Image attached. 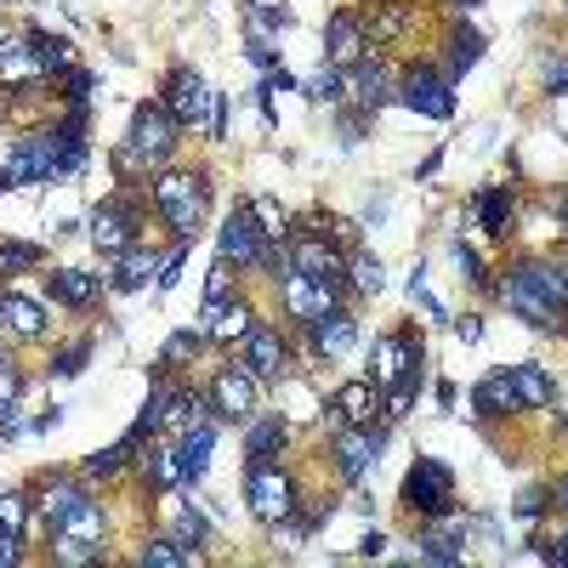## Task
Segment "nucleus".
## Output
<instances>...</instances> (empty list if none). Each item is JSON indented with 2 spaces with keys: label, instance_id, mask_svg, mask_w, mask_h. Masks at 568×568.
<instances>
[{
  "label": "nucleus",
  "instance_id": "a878e982",
  "mask_svg": "<svg viewBox=\"0 0 568 568\" xmlns=\"http://www.w3.org/2000/svg\"><path fill=\"white\" fill-rule=\"evenodd\" d=\"M336 410H342L353 426H370V421H376V387H370V381H347V387L336 392Z\"/></svg>",
  "mask_w": 568,
  "mask_h": 568
},
{
  "label": "nucleus",
  "instance_id": "4468645a",
  "mask_svg": "<svg viewBox=\"0 0 568 568\" xmlns=\"http://www.w3.org/2000/svg\"><path fill=\"white\" fill-rule=\"evenodd\" d=\"M421 364V347H415V336H381L376 342V387H392V381H404L410 370Z\"/></svg>",
  "mask_w": 568,
  "mask_h": 568
},
{
  "label": "nucleus",
  "instance_id": "393cba45",
  "mask_svg": "<svg viewBox=\"0 0 568 568\" xmlns=\"http://www.w3.org/2000/svg\"><path fill=\"white\" fill-rule=\"evenodd\" d=\"M199 552L188 541H177V534H159V541L143 546V568H193Z\"/></svg>",
  "mask_w": 568,
  "mask_h": 568
},
{
  "label": "nucleus",
  "instance_id": "dca6fc26",
  "mask_svg": "<svg viewBox=\"0 0 568 568\" xmlns=\"http://www.w3.org/2000/svg\"><path fill=\"white\" fill-rule=\"evenodd\" d=\"M245 364L261 376V381H279L285 376V364H290V353H285V342L274 336L267 324H256L250 336H245Z\"/></svg>",
  "mask_w": 568,
  "mask_h": 568
},
{
  "label": "nucleus",
  "instance_id": "473e14b6",
  "mask_svg": "<svg viewBox=\"0 0 568 568\" xmlns=\"http://www.w3.org/2000/svg\"><path fill=\"white\" fill-rule=\"evenodd\" d=\"M478 222H483L489 233H506V222H512V193H506V188H483V193H478Z\"/></svg>",
  "mask_w": 568,
  "mask_h": 568
},
{
  "label": "nucleus",
  "instance_id": "72a5a7b5",
  "mask_svg": "<svg viewBox=\"0 0 568 568\" xmlns=\"http://www.w3.org/2000/svg\"><path fill=\"white\" fill-rule=\"evenodd\" d=\"M358 103H364V109L392 103V80H387L381 63H364V69H358Z\"/></svg>",
  "mask_w": 568,
  "mask_h": 568
},
{
  "label": "nucleus",
  "instance_id": "4c0bfd02",
  "mask_svg": "<svg viewBox=\"0 0 568 568\" xmlns=\"http://www.w3.org/2000/svg\"><path fill=\"white\" fill-rule=\"evenodd\" d=\"M421 563L455 568V563H466V552H460V541H449V534H421Z\"/></svg>",
  "mask_w": 568,
  "mask_h": 568
},
{
  "label": "nucleus",
  "instance_id": "c85d7f7f",
  "mask_svg": "<svg viewBox=\"0 0 568 568\" xmlns=\"http://www.w3.org/2000/svg\"><path fill=\"white\" fill-rule=\"evenodd\" d=\"M205 324H211V336H216V342H227V347H233V342H245L250 330H256L250 308H240V302H227V308H222V313H211Z\"/></svg>",
  "mask_w": 568,
  "mask_h": 568
},
{
  "label": "nucleus",
  "instance_id": "774afa93",
  "mask_svg": "<svg viewBox=\"0 0 568 568\" xmlns=\"http://www.w3.org/2000/svg\"><path fill=\"white\" fill-rule=\"evenodd\" d=\"M460 7H478V0H460Z\"/></svg>",
  "mask_w": 568,
  "mask_h": 568
},
{
  "label": "nucleus",
  "instance_id": "0e129e2a",
  "mask_svg": "<svg viewBox=\"0 0 568 568\" xmlns=\"http://www.w3.org/2000/svg\"><path fill=\"white\" fill-rule=\"evenodd\" d=\"M541 557H552V563H568V534H563V541H557V546H546Z\"/></svg>",
  "mask_w": 568,
  "mask_h": 568
},
{
  "label": "nucleus",
  "instance_id": "0eeeda50",
  "mask_svg": "<svg viewBox=\"0 0 568 568\" xmlns=\"http://www.w3.org/2000/svg\"><path fill=\"white\" fill-rule=\"evenodd\" d=\"M91 240H97L103 256H125L131 245H137V211H131L125 199H109V205L91 216Z\"/></svg>",
  "mask_w": 568,
  "mask_h": 568
},
{
  "label": "nucleus",
  "instance_id": "2f4dec72",
  "mask_svg": "<svg viewBox=\"0 0 568 568\" xmlns=\"http://www.w3.org/2000/svg\"><path fill=\"white\" fill-rule=\"evenodd\" d=\"M302 91L313 97V103H342V91H347V75L336 69V63H324V69H313L302 80Z\"/></svg>",
  "mask_w": 568,
  "mask_h": 568
},
{
  "label": "nucleus",
  "instance_id": "39448f33",
  "mask_svg": "<svg viewBox=\"0 0 568 568\" xmlns=\"http://www.w3.org/2000/svg\"><path fill=\"white\" fill-rule=\"evenodd\" d=\"M256 398H261V376L250 370V364H227V370L216 376V387H211V404H216L222 421H250Z\"/></svg>",
  "mask_w": 568,
  "mask_h": 568
},
{
  "label": "nucleus",
  "instance_id": "69168bd1",
  "mask_svg": "<svg viewBox=\"0 0 568 568\" xmlns=\"http://www.w3.org/2000/svg\"><path fill=\"white\" fill-rule=\"evenodd\" d=\"M552 211H557V216L568 222V193H557V199H552Z\"/></svg>",
  "mask_w": 568,
  "mask_h": 568
},
{
  "label": "nucleus",
  "instance_id": "f3484780",
  "mask_svg": "<svg viewBox=\"0 0 568 568\" xmlns=\"http://www.w3.org/2000/svg\"><path fill=\"white\" fill-rule=\"evenodd\" d=\"M308 330H313V347H319V353H347V347L358 342V324H353V313H342V308H324Z\"/></svg>",
  "mask_w": 568,
  "mask_h": 568
},
{
  "label": "nucleus",
  "instance_id": "f257e3e1",
  "mask_svg": "<svg viewBox=\"0 0 568 568\" xmlns=\"http://www.w3.org/2000/svg\"><path fill=\"white\" fill-rule=\"evenodd\" d=\"M165 114H171L177 125L205 131V137H222V131H227V103H222V91H211L193 69H177L171 80H165Z\"/></svg>",
  "mask_w": 568,
  "mask_h": 568
},
{
  "label": "nucleus",
  "instance_id": "b1692460",
  "mask_svg": "<svg viewBox=\"0 0 568 568\" xmlns=\"http://www.w3.org/2000/svg\"><path fill=\"white\" fill-rule=\"evenodd\" d=\"M517 279H528L534 290L546 296V302L568 308V267H552V261H523V267H517Z\"/></svg>",
  "mask_w": 568,
  "mask_h": 568
},
{
  "label": "nucleus",
  "instance_id": "c9c22d12",
  "mask_svg": "<svg viewBox=\"0 0 568 568\" xmlns=\"http://www.w3.org/2000/svg\"><path fill=\"white\" fill-rule=\"evenodd\" d=\"M227 290H233V261H227V256H216V267H211V285H205V319L227 308Z\"/></svg>",
  "mask_w": 568,
  "mask_h": 568
},
{
  "label": "nucleus",
  "instance_id": "423d86ee",
  "mask_svg": "<svg viewBox=\"0 0 568 568\" xmlns=\"http://www.w3.org/2000/svg\"><path fill=\"white\" fill-rule=\"evenodd\" d=\"M171 143H177V120L165 114V109H154V103H143L137 114H131V154H137L143 165H159L165 154H171Z\"/></svg>",
  "mask_w": 568,
  "mask_h": 568
},
{
  "label": "nucleus",
  "instance_id": "e2e57ef3",
  "mask_svg": "<svg viewBox=\"0 0 568 568\" xmlns=\"http://www.w3.org/2000/svg\"><path fill=\"white\" fill-rule=\"evenodd\" d=\"M546 86H552V91L568 86V63H552V69H546Z\"/></svg>",
  "mask_w": 568,
  "mask_h": 568
},
{
  "label": "nucleus",
  "instance_id": "f8f14e48",
  "mask_svg": "<svg viewBox=\"0 0 568 568\" xmlns=\"http://www.w3.org/2000/svg\"><path fill=\"white\" fill-rule=\"evenodd\" d=\"M324 46H330V63L336 69H347V63H358L364 52H370V35H364V23H358V12H336L324 23Z\"/></svg>",
  "mask_w": 568,
  "mask_h": 568
},
{
  "label": "nucleus",
  "instance_id": "49530a36",
  "mask_svg": "<svg viewBox=\"0 0 568 568\" xmlns=\"http://www.w3.org/2000/svg\"><path fill=\"white\" fill-rule=\"evenodd\" d=\"M23 523H29V500L23 494H0V528L23 534Z\"/></svg>",
  "mask_w": 568,
  "mask_h": 568
},
{
  "label": "nucleus",
  "instance_id": "864d4df0",
  "mask_svg": "<svg viewBox=\"0 0 568 568\" xmlns=\"http://www.w3.org/2000/svg\"><path fill=\"white\" fill-rule=\"evenodd\" d=\"M18 387H23L18 364H12V358H0V404H12V398H18Z\"/></svg>",
  "mask_w": 568,
  "mask_h": 568
},
{
  "label": "nucleus",
  "instance_id": "680f3d73",
  "mask_svg": "<svg viewBox=\"0 0 568 568\" xmlns=\"http://www.w3.org/2000/svg\"><path fill=\"white\" fill-rule=\"evenodd\" d=\"M455 336H460V342H478L483 324H478V319H455Z\"/></svg>",
  "mask_w": 568,
  "mask_h": 568
},
{
  "label": "nucleus",
  "instance_id": "20e7f679",
  "mask_svg": "<svg viewBox=\"0 0 568 568\" xmlns=\"http://www.w3.org/2000/svg\"><path fill=\"white\" fill-rule=\"evenodd\" d=\"M245 494H250V512H256L261 523H279V517L296 512V489H290V478H285L279 460L250 466V472H245Z\"/></svg>",
  "mask_w": 568,
  "mask_h": 568
},
{
  "label": "nucleus",
  "instance_id": "13d9d810",
  "mask_svg": "<svg viewBox=\"0 0 568 568\" xmlns=\"http://www.w3.org/2000/svg\"><path fill=\"white\" fill-rule=\"evenodd\" d=\"M182 261H188V250L177 245L171 256H165V274H159V285H177V279H182Z\"/></svg>",
  "mask_w": 568,
  "mask_h": 568
},
{
  "label": "nucleus",
  "instance_id": "c756f323",
  "mask_svg": "<svg viewBox=\"0 0 568 568\" xmlns=\"http://www.w3.org/2000/svg\"><path fill=\"white\" fill-rule=\"evenodd\" d=\"M97 557H103V546H97V541H80V534H52V563L57 568H86Z\"/></svg>",
  "mask_w": 568,
  "mask_h": 568
},
{
  "label": "nucleus",
  "instance_id": "ddd939ff",
  "mask_svg": "<svg viewBox=\"0 0 568 568\" xmlns=\"http://www.w3.org/2000/svg\"><path fill=\"white\" fill-rule=\"evenodd\" d=\"M404 103L415 109V114H426V120H449L455 114V97H449V86L438 80V75H426V69H415L410 80H404Z\"/></svg>",
  "mask_w": 568,
  "mask_h": 568
},
{
  "label": "nucleus",
  "instance_id": "7c9ffc66",
  "mask_svg": "<svg viewBox=\"0 0 568 568\" xmlns=\"http://www.w3.org/2000/svg\"><path fill=\"white\" fill-rule=\"evenodd\" d=\"M52 534H80V541H103V506H91V500H80L75 512H63Z\"/></svg>",
  "mask_w": 568,
  "mask_h": 568
},
{
  "label": "nucleus",
  "instance_id": "aec40b11",
  "mask_svg": "<svg viewBox=\"0 0 568 568\" xmlns=\"http://www.w3.org/2000/svg\"><path fill=\"white\" fill-rule=\"evenodd\" d=\"M46 290L63 308H91L97 302V274H86V267H57V274L46 279Z\"/></svg>",
  "mask_w": 568,
  "mask_h": 568
},
{
  "label": "nucleus",
  "instance_id": "6e6552de",
  "mask_svg": "<svg viewBox=\"0 0 568 568\" xmlns=\"http://www.w3.org/2000/svg\"><path fill=\"white\" fill-rule=\"evenodd\" d=\"M279 290H285V308L302 319V324H313L324 308H336V285H319V279H308V274H296V267H285L279 274Z\"/></svg>",
  "mask_w": 568,
  "mask_h": 568
},
{
  "label": "nucleus",
  "instance_id": "3c124183",
  "mask_svg": "<svg viewBox=\"0 0 568 568\" xmlns=\"http://www.w3.org/2000/svg\"><path fill=\"white\" fill-rule=\"evenodd\" d=\"M205 534H211V523L205 517H199V512H177V541H188V546H199V541H205Z\"/></svg>",
  "mask_w": 568,
  "mask_h": 568
},
{
  "label": "nucleus",
  "instance_id": "6ab92c4d",
  "mask_svg": "<svg viewBox=\"0 0 568 568\" xmlns=\"http://www.w3.org/2000/svg\"><path fill=\"white\" fill-rule=\"evenodd\" d=\"M211 449H216V426L211 421H193L177 444V460H182V478H205L211 466Z\"/></svg>",
  "mask_w": 568,
  "mask_h": 568
},
{
  "label": "nucleus",
  "instance_id": "5701e85b",
  "mask_svg": "<svg viewBox=\"0 0 568 568\" xmlns=\"http://www.w3.org/2000/svg\"><path fill=\"white\" fill-rule=\"evenodd\" d=\"M290 444V426L274 415V421H256L250 426V438H245V449H250V466H267V460H279V449Z\"/></svg>",
  "mask_w": 568,
  "mask_h": 568
},
{
  "label": "nucleus",
  "instance_id": "7ed1b4c3",
  "mask_svg": "<svg viewBox=\"0 0 568 568\" xmlns=\"http://www.w3.org/2000/svg\"><path fill=\"white\" fill-rule=\"evenodd\" d=\"M404 506L426 517H449L455 512V472L444 460H415L404 478Z\"/></svg>",
  "mask_w": 568,
  "mask_h": 568
},
{
  "label": "nucleus",
  "instance_id": "603ef678",
  "mask_svg": "<svg viewBox=\"0 0 568 568\" xmlns=\"http://www.w3.org/2000/svg\"><path fill=\"white\" fill-rule=\"evenodd\" d=\"M86 358H91V342H80V347H69L57 364H52V376H80L86 370Z\"/></svg>",
  "mask_w": 568,
  "mask_h": 568
},
{
  "label": "nucleus",
  "instance_id": "cd10ccee",
  "mask_svg": "<svg viewBox=\"0 0 568 568\" xmlns=\"http://www.w3.org/2000/svg\"><path fill=\"white\" fill-rule=\"evenodd\" d=\"M29 46H35V63H41V75H63L75 63V52H69V41L63 35H46V29H35L29 35Z\"/></svg>",
  "mask_w": 568,
  "mask_h": 568
},
{
  "label": "nucleus",
  "instance_id": "37998d69",
  "mask_svg": "<svg viewBox=\"0 0 568 568\" xmlns=\"http://www.w3.org/2000/svg\"><path fill=\"white\" fill-rule=\"evenodd\" d=\"M256 222H261V233L267 240H290V227H285V211H279V199H256Z\"/></svg>",
  "mask_w": 568,
  "mask_h": 568
},
{
  "label": "nucleus",
  "instance_id": "052dcab7",
  "mask_svg": "<svg viewBox=\"0 0 568 568\" xmlns=\"http://www.w3.org/2000/svg\"><path fill=\"white\" fill-rule=\"evenodd\" d=\"M541 506H546V494L534 489V494H523V500H517V517H541Z\"/></svg>",
  "mask_w": 568,
  "mask_h": 568
},
{
  "label": "nucleus",
  "instance_id": "5fc2aeb1",
  "mask_svg": "<svg viewBox=\"0 0 568 568\" xmlns=\"http://www.w3.org/2000/svg\"><path fill=\"white\" fill-rule=\"evenodd\" d=\"M455 256H460V279H472V285H489V274H483V261H478V250H466V245H460Z\"/></svg>",
  "mask_w": 568,
  "mask_h": 568
},
{
  "label": "nucleus",
  "instance_id": "9b49d317",
  "mask_svg": "<svg viewBox=\"0 0 568 568\" xmlns=\"http://www.w3.org/2000/svg\"><path fill=\"white\" fill-rule=\"evenodd\" d=\"M376 455H381V432H336V466H342V478L347 483H358L364 472H370V466H376Z\"/></svg>",
  "mask_w": 568,
  "mask_h": 568
},
{
  "label": "nucleus",
  "instance_id": "f704fd0d",
  "mask_svg": "<svg viewBox=\"0 0 568 568\" xmlns=\"http://www.w3.org/2000/svg\"><path fill=\"white\" fill-rule=\"evenodd\" d=\"M148 274H154V256H143L137 245L125 250V261H120V274H114V290H143L148 285Z\"/></svg>",
  "mask_w": 568,
  "mask_h": 568
},
{
  "label": "nucleus",
  "instance_id": "2eb2a0df",
  "mask_svg": "<svg viewBox=\"0 0 568 568\" xmlns=\"http://www.w3.org/2000/svg\"><path fill=\"white\" fill-rule=\"evenodd\" d=\"M500 296H506V302H512V313H523V319H528L534 330H557V324H563V313H568V308H557V302H546V296H541V290H534L528 279H512V285H506V290H500Z\"/></svg>",
  "mask_w": 568,
  "mask_h": 568
},
{
  "label": "nucleus",
  "instance_id": "09e8293b",
  "mask_svg": "<svg viewBox=\"0 0 568 568\" xmlns=\"http://www.w3.org/2000/svg\"><path fill=\"white\" fill-rule=\"evenodd\" d=\"M205 347V336H199V330H177L171 342H165V364H177V358H188V353H199Z\"/></svg>",
  "mask_w": 568,
  "mask_h": 568
},
{
  "label": "nucleus",
  "instance_id": "a19ab883",
  "mask_svg": "<svg viewBox=\"0 0 568 568\" xmlns=\"http://www.w3.org/2000/svg\"><path fill=\"white\" fill-rule=\"evenodd\" d=\"M148 478H154L159 489L182 483V460H177V449H154V455H148Z\"/></svg>",
  "mask_w": 568,
  "mask_h": 568
},
{
  "label": "nucleus",
  "instance_id": "f03ea898",
  "mask_svg": "<svg viewBox=\"0 0 568 568\" xmlns=\"http://www.w3.org/2000/svg\"><path fill=\"white\" fill-rule=\"evenodd\" d=\"M205 199H211V182L193 177V171H165L154 182V205L165 211V222L177 227V240H188V233L199 227V216H205Z\"/></svg>",
  "mask_w": 568,
  "mask_h": 568
},
{
  "label": "nucleus",
  "instance_id": "a211bd4d",
  "mask_svg": "<svg viewBox=\"0 0 568 568\" xmlns=\"http://www.w3.org/2000/svg\"><path fill=\"white\" fill-rule=\"evenodd\" d=\"M512 387L523 410H552L557 404V381L541 370V364H512Z\"/></svg>",
  "mask_w": 568,
  "mask_h": 568
},
{
  "label": "nucleus",
  "instance_id": "a18cd8bd",
  "mask_svg": "<svg viewBox=\"0 0 568 568\" xmlns=\"http://www.w3.org/2000/svg\"><path fill=\"white\" fill-rule=\"evenodd\" d=\"M455 69H472V63L483 57V35H472V29H455Z\"/></svg>",
  "mask_w": 568,
  "mask_h": 568
},
{
  "label": "nucleus",
  "instance_id": "bf43d9fd",
  "mask_svg": "<svg viewBox=\"0 0 568 568\" xmlns=\"http://www.w3.org/2000/svg\"><path fill=\"white\" fill-rule=\"evenodd\" d=\"M250 63H256V69H274V46H267V35L250 41Z\"/></svg>",
  "mask_w": 568,
  "mask_h": 568
},
{
  "label": "nucleus",
  "instance_id": "8fccbe9b",
  "mask_svg": "<svg viewBox=\"0 0 568 568\" xmlns=\"http://www.w3.org/2000/svg\"><path fill=\"white\" fill-rule=\"evenodd\" d=\"M410 296H415V302H421L432 319H449V313H444V302H438V296H432V285H426V274H421V267L410 274Z\"/></svg>",
  "mask_w": 568,
  "mask_h": 568
},
{
  "label": "nucleus",
  "instance_id": "338daca9",
  "mask_svg": "<svg viewBox=\"0 0 568 568\" xmlns=\"http://www.w3.org/2000/svg\"><path fill=\"white\" fill-rule=\"evenodd\" d=\"M557 506H563V512H568V478H563V483H557Z\"/></svg>",
  "mask_w": 568,
  "mask_h": 568
},
{
  "label": "nucleus",
  "instance_id": "6e6d98bb",
  "mask_svg": "<svg viewBox=\"0 0 568 568\" xmlns=\"http://www.w3.org/2000/svg\"><path fill=\"white\" fill-rule=\"evenodd\" d=\"M23 563V546H18V534L0 528V568H18Z\"/></svg>",
  "mask_w": 568,
  "mask_h": 568
},
{
  "label": "nucleus",
  "instance_id": "4be33fe9",
  "mask_svg": "<svg viewBox=\"0 0 568 568\" xmlns=\"http://www.w3.org/2000/svg\"><path fill=\"white\" fill-rule=\"evenodd\" d=\"M472 404H478V415H512V410H523V404H517V387H512V370H500V376L478 381Z\"/></svg>",
  "mask_w": 568,
  "mask_h": 568
},
{
  "label": "nucleus",
  "instance_id": "9d476101",
  "mask_svg": "<svg viewBox=\"0 0 568 568\" xmlns=\"http://www.w3.org/2000/svg\"><path fill=\"white\" fill-rule=\"evenodd\" d=\"M290 267L308 274L319 285H336L342 290V256L330 250V240H290Z\"/></svg>",
  "mask_w": 568,
  "mask_h": 568
},
{
  "label": "nucleus",
  "instance_id": "412c9836",
  "mask_svg": "<svg viewBox=\"0 0 568 568\" xmlns=\"http://www.w3.org/2000/svg\"><path fill=\"white\" fill-rule=\"evenodd\" d=\"M0 324H7L12 336H23V342L46 336V313L29 302V296H0Z\"/></svg>",
  "mask_w": 568,
  "mask_h": 568
},
{
  "label": "nucleus",
  "instance_id": "79ce46f5",
  "mask_svg": "<svg viewBox=\"0 0 568 568\" xmlns=\"http://www.w3.org/2000/svg\"><path fill=\"white\" fill-rule=\"evenodd\" d=\"M404 18H410V12L398 7V0H387V7L376 12V23H370V41H376V46H387V41L398 35V29H404Z\"/></svg>",
  "mask_w": 568,
  "mask_h": 568
},
{
  "label": "nucleus",
  "instance_id": "ea45409f",
  "mask_svg": "<svg viewBox=\"0 0 568 568\" xmlns=\"http://www.w3.org/2000/svg\"><path fill=\"white\" fill-rule=\"evenodd\" d=\"M347 274H353V285H358L364 296H376V290L387 285V274H381V261H376V256H364V250H358V256L347 261Z\"/></svg>",
  "mask_w": 568,
  "mask_h": 568
},
{
  "label": "nucleus",
  "instance_id": "e433bc0d",
  "mask_svg": "<svg viewBox=\"0 0 568 568\" xmlns=\"http://www.w3.org/2000/svg\"><path fill=\"white\" fill-rule=\"evenodd\" d=\"M131 449H137L131 438H120V444H109V449H97V455L86 460V478H114L120 466H125V455H131Z\"/></svg>",
  "mask_w": 568,
  "mask_h": 568
},
{
  "label": "nucleus",
  "instance_id": "4d7b16f0",
  "mask_svg": "<svg viewBox=\"0 0 568 568\" xmlns=\"http://www.w3.org/2000/svg\"><path fill=\"white\" fill-rule=\"evenodd\" d=\"M86 97H91V75H86V69H69V103L86 109Z\"/></svg>",
  "mask_w": 568,
  "mask_h": 568
},
{
  "label": "nucleus",
  "instance_id": "1a4fd4ad",
  "mask_svg": "<svg viewBox=\"0 0 568 568\" xmlns=\"http://www.w3.org/2000/svg\"><path fill=\"white\" fill-rule=\"evenodd\" d=\"M222 256H227V261H245V267H256V261L267 256V233H261V222H256L250 205H240V211L227 216V227H222Z\"/></svg>",
  "mask_w": 568,
  "mask_h": 568
},
{
  "label": "nucleus",
  "instance_id": "58836bf2",
  "mask_svg": "<svg viewBox=\"0 0 568 568\" xmlns=\"http://www.w3.org/2000/svg\"><path fill=\"white\" fill-rule=\"evenodd\" d=\"M250 23H256V35H274V29H290V7H279V0H250Z\"/></svg>",
  "mask_w": 568,
  "mask_h": 568
},
{
  "label": "nucleus",
  "instance_id": "bb28decb",
  "mask_svg": "<svg viewBox=\"0 0 568 568\" xmlns=\"http://www.w3.org/2000/svg\"><path fill=\"white\" fill-rule=\"evenodd\" d=\"M0 75H7V80H35V75H41L35 46H29V41H7V35H0Z\"/></svg>",
  "mask_w": 568,
  "mask_h": 568
},
{
  "label": "nucleus",
  "instance_id": "c03bdc74",
  "mask_svg": "<svg viewBox=\"0 0 568 568\" xmlns=\"http://www.w3.org/2000/svg\"><path fill=\"white\" fill-rule=\"evenodd\" d=\"M80 500H86V494H80L75 483H57V489L46 494V523L57 528V517H63V512H75V506H80Z\"/></svg>",
  "mask_w": 568,
  "mask_h": 568
},
{
  "label": "nucleus",
  "instance_id": "de8ad7c7",
  "mask_svg": "<svg viewBox=\"0 0 568 568\" xmlns=\"http://www.w3.org/2000/svg\"><path fill=\"white\" fill-rule=\"evenodd\" d=\"M12 267H41V245H0V274Z\"/></svg>",
  "mask_w": 568,
  "mask_h": 568
}]
</instances>
